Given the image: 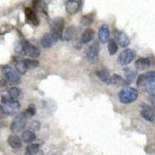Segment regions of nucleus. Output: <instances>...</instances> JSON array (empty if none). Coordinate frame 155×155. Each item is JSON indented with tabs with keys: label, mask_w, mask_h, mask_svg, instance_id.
Here are the masks:
<instances>
[{
	"label": "nucleus",
	"mask_w": 155,
	"mask_h": 155,
	"mask_svg": "<svg viewBox=\"0 0 155 155\" xmlns=\"http://www.w3.org/2000/svg\"><path fill=\"white\" fill-rule=\"evenodd\" d=\"M2 109L5 115H15L20 109V103L17 100L11 99L9 96H2Z\"/></svg>",
	"instance_id": "f257e3e1"
},
{
	"label": "nucleus",
	"mask_w": 155,
	"mask_h": 155,
	"mask_svg": "<svg viewBox=\"0 0 155 155\" xmlns=\"http://www.w3.org/2000/svg\"><path fill=\"white\" fill-rule=\"evenodd\" d=\"M138 98L137 90L134 88H125L119 92V99L124 104H130Z\"/></svg>",
	"instance_id": "f03ea898"
},
{
	"label": "nucleus",
	"mask_w": 155,
	"mask_h": 155,
	"mask_svg": "<svg viewBox=\"0 0 155 155\" xmlns=\"http://www.w3.org/2000/svg\"><path fill=\"white\" fill-rule=\"evenodd\" d=\"M64 28V19L61 17H56L51 19L50 22V29L51 33L54 37L58 38V40H61L63 35Z\"/></svg>",
	"instance_id": "7ed1b4c3"
},
{
	"label": "nucleus",
	"mask_w": 155,
	"mask_h": 155,
	"mask_svg": "<svg viewBox=\"0 0 155 155\" xmlns=\"http://www.w3.org/2000/svg\"><path fill=\"white\" fill-rule=\"evenodd\" d=\"M27 116H25L24 113H21L18 114L17 116L12 120L10 126V130L13 134L21 132L27 125Z\"/></svg>",
	"instance_id": "20e7f679"
},
{
	"label": "nucleus",
	"mask_w": 155,
	"mask_h": 155,
	"mask_svg": "<svg viewBox=\"0 0 155 155\" xmlns=\"http://www.w3.org/2000/svg\"><path fill=\"white\" fill-rule=\"evenodd\" d=\"M2 73L5 79L12 84H19L20 82V78L17 72L9 65H4L2 68Z\"/></svg>",
	"instance_id": "39448f33"
},
{
	"label": "nucleus",
	"mask_w": 155,
	"mask_h": 155,
	"mask_svg": "<svg viewBox=\"0 0 155 155\" xmlns=\"http://www.w3.org/2000/svg\"><path fill=\"white\" fill-rule=\"evenodd\" d=\"M21 48L25 55L32 58H37L40 56V51L34 44L27 41H23L21 44Z\"/></svg>",
	"instance_id": "423d86ee"
},
{
	"label": "nucleus",
	"mask_w": 155,
	"mask_h": 155,
	"mask_svg": "<svg viewBox=\"0 0 155 155\" xmlns=\"http://www.w3.org/2000/svg\"><path fill=\"white\" fill-rule=\"evenodd\" d=\"M136 57V51L133 49H126L118 57V62L123 66H126L133 61Z\"/></svg>",
	"instance_id": "0eeeda50"
},
{
	"label": "nucleus",
	"mask_w": 155,
	"mask_h": 155,
	"mask_svg": "<svg viewBox=\"0 0 155 155\" xmlns=\"http://www.w3.org/2000/svg\"><path fill=\"white\" fill-rule=\"evenodd\" d=\"M153 81H155V71H150L138 76L137 80V85L138 87H143L148 83L153 82Z\"/></svg>",
	"instance_id": "6e6552de"
},
{
	"label": "nucleus",
	"mask_w": 155,
	"mask_h": 155,
	"mask_svg": "<svg viewBox=\"0 0 155 155\" xmlns=\"http://www.w3.org/2000/svg\"><path fill=\"white\" fill-rule=\"evenodd\" d=\"M140 114L144 120L149 122L155 120V110L152 106L147 104H142L140 107Z\"/></svg>",
	"instance_id": "1a4fd4ad"
},
{
	"label": "nucleus",
	"mask_w": 155,
	"mask_h": 155,
	"mask_svg": "<svg viewBox=\"0 0 155 155\" xmlns=\"http://www.w3.org/2000/svg\"><path fill=\"white\" fill-rule=\"evenodd\" d=\"M99 46L97 43H94L88 48L87 51V58L88 61L92 64H95L99 61Z\"/></svg>",
	"instance_id": "9d476101"
},
{
	"label": "nucleus",
	"mask_w": 155,
	"mask_h": 155,
	"mask_svg": "<svg viewBox=\"0 0 155 155\" xmlns=\"http://www.w3.org/2000/svg\"><path fill=\"white\" fill-rule=\"evenodd\" d=\"M115 38L117 41V43L122 48H126L128 47L130 44V41L128 36L123 31L120 30H116L115 31Z\"/></svg>",
	"instance_id": "9b49d317"
},
{
	"label": "nucleus",
	"mask_w": 155,
	"mask_h": 155,
	"mask_svg": "<svg viewBox=\"0 0 155 155\" xmlns=\"http://www.w3.org/2000/svg\"><path fill=\"white\" fill-rule=\"evenodd\" d=\"M58 41V38L54 37L51 33H47L41 38V44L44 48H50L53 45H54Z\"/></svg>",
	"instance_id": "f8f14e48"
},
{
	"label": "nucleus",
	"mask_w": 155,
	"mask_h": 155,
	"mask_svg": "<svg viewBox=\"0 0 155 155\" xmlns=\"http://www.w3.org/2000/svg\"><path fill=\"white\" fill-rule=\"evenodd\" d=\"M24 12L25 16H26V19L29 23H30L34 26H36V27L40 24V20H39L38 17L37 16V13H36L34 9L27 7L25 9Z\"/></svg>",
	"instance_id": "ddd939ff"
},
{
	"label": "nucleus",
	"mask_w": 155,
	"mask_h": 155,
	"mask_svg": "<svg viewBox=\"0 0 155 155\" xmlns=\"http://www.w3.org/2000/svg\"><path fill=\"white\" fill-rule=\"evenodd\" d=\"M81 6V1L78 0H71L66 3V11L69 15H74L79 10Z\"/></svg>",
	"instance_id": "4468645a"
},
{
	"label": "nucleus",
	"mask_w": 155,
	"mask_h": 155,
	"mask_svg": "<svg viewBox=\"0 0 155 155\" xmlns=\"http://www.w3.org/2000/svg\"><path fill=\"white\" fill-rule=\"evenodd\" d=\"M98 37H99V42L102 44H106L107 42L109 37V29L108 25L103 24L99 27V32H98Z\"/></svg>",
	"instance_id": "2eb2a0df"
},
{
	"label": "nucleus",
	"mask_w": 155,
	"mask_h": 155,
	"mask_svg": "<svg viewBox=\"0 0 155 155\" xmlns=\"http://www.w3.org/2000/svg\"><path fill=\"white\" fill-rule=\"evenodd\" d=\"M25 155H44V153L37 143H32L26 147Z\"/></svg>",
	"instance_id": "dca6fc26"
},
{
	"label": "nucleus",
	"mask_w": 155,
	"mask_h": 155,
	"mask_svg": "<svg viewBox=\"0 0 155 155\" xmlns=\"http://www.w3.org/2000/svg\"><path fill=\"white\" fill-rule=\"evenodd\" d=\"M8 143L12 148L19 149L22 147V140L17 135L12 134L8 137Z\"/></svg>",
	"instance_id": "f3484780"
},
{
	"label": "nucleus",
	"mask_w": 155,
	"mask_h": 155,
	"mask_svg": "<svg viewBox=\"0 0 155 155\" xmlns=\"http://www.w3.org/2000/svg\"><path fill=\"white\" fill-rule=\"evenodd\" d=\"M94 36H95V30H92V28L85 29V31L83 32L81 37V43H83V44H88V42L93 40Z\"/></svg>",
	"instance_id": "a211bd4d"
},
{
	"label": "nucleus",
	"mask_w": 155,
	"mask_h": 155,
	"mask_svg": "<svg viewBox=\"0 0 155 155\" xmlns=\"http://www.w3.org/2000/svg\"><path fill=\"white\" fill-rule=\"evenodd\" d=\"M150 65V61L148 58H140L135 62V66L138 70H145Z\"/></svg>",
	"instance_id": "6ab92c4d"
},
{
	"label": "nucleus",
	"mask_w": 155,
	"mask_h": 155,
	"mask_svg": "<svg viewBox=\"0 0 155 155\" xmlns=\"http://www.w3.org/2000/svg\"><path fill=\"white\" fill-rule=\"evenodd\" d=\"M76 30L74 27H68L64 30L63 35H62V39L65 41H69L71 40H72L74 38V35H75Z\"/></svg>",
	"instance_id": "aec40b11"
},
{
	"label": "nucleus",
	"mask_w": 155,
	"mask_h": 155,
	"mask_svg": "<svg viewBox=\"0 0 155 155\" xmlns=\"http://www.w3.org/2000/svg\"><path fill=\"white\" fill-rule=\"evenodd\" d=\"M96 75L98 76L99 79L102 81V82H105L108 85H109V81H110V74L109 72L106 69H102V70L97 71Z\"/></svg>",
	"instance_id": "412c9836"
},
{
	"label": "nucleus",
	"mask_w": 155,
	"mask_h": 155,
	"mask_svg": "<svg viewBox=\"0 0 155 155\" xmlns=\"http://www.w3.org/2000/svg\"><path fill=\"white\" fill-rule=\"evenodd\" d=\"M36 134L34 132H32L30 130H25L23 131L21 136V139L24 143H30L34 142L36 140Z\"/></svg>",
	"instance_id": "4be33fe9"
},
{
	"label": "nucleus",
	"mask_w": 155,
	"mask_h": 155,
	"mask_svg": "<svg viewBox=\"0 0 155 155\" xmlns=\"http://www.w3.org/2000/svg\"><path fill=\"white\" fill-rule=\"evenodd\" d=\"M110 84H113V85H128L126 81V79L123 78L121 76L118 75V74H113V76H111L110 78V81H109V85Z\"/></svg>",
	"instance_id": "5701e85b"
},
{
	"label": "nucleus",
	"mask_w": 155,
	"mask_h": 155,
	"mask_svg": "<svg viewBox=\"0 0 155 155\" xmlns=\"http://www.w3.org/2000/svg\"><path fill=\"white\" fill-rule=\"evenodd\" d=\"M95 19V14L93 12H90L88 14L84 15L81 19V23L84 26H89L93 23Z\"/></svg>",
	"instance_id": "b1692460"
},
{
	"label": "nucleus",
	"mask_w": 155,
	"mask_h": 155,
	"mask_svg": "<svg viewBox=\"0 0 155 155\" xmlns=\"http://www.w3.org/2000/svg\"><path fill=\"white\" fill-rule=\"evenodd\" d=\"M15 66H16V71L20 74H25L27 73V71H28L27 65H26V64H25L24 60L17 61L16 62V65Z\"/></svg>",
	"instance_id": "393cba45"
},
{
	"label": "nucleus",
	"mask_w": 155,
	"mask_h": 155,
	"mask_svg": "<svg viewBox=\"0 0 155 155\" xmlns=\"http://www.w3.org/2000/svg\"><path fill=\"white\" fill-rule=\"evenodd\" d=\"M108 51L110 55L116 54L118 51V44L113 39H110L108 41Z\"/></svg>",
	"instance_id": "a878e982"
},
{
	"label": "nucleus",
	"mask_w": 155,
	"mask_h": 155,
	"mask_svg": "<svg viewBox=\"0 0 155 155\" xmlns=\"http://www.w3.org/2000/svg\"><path fill=\"white\" fill-rule=\"evenodd\" d=\"M20 95V89L17 87H12L9 89V96L11 99L16 100Z\"/></svg>",
	"instance_id": "bb28decb"
},
{
	"label": "nucleus",
	"mask_w": 155,
	"mask_h": 155,
	"mask_svg": "<svg viewBox=\"0 0 155 155\" xmlns=\"http://www.w3.org/2000/svg\"><path fill=\"white\" fill-rule=\"evenodd\" d=\"M25 61V64L27 65V69H34L36 68L39 67L40 65V63H39L38 61L37 60H33V59H27Z\"/></svg>",
	"instance_id": "cd10ccee"
},
{
	"label": "nucleus",
	"mask_w": 155,
	"mask_h": 155,
	"mask_svg": "<svg viewBox=\"0 0 155 155\" xmlns=\"http://www.w3.org/2000/svg\"><path fill=\"white\" fill-rule=\"evenodd\" d=\"M24 113V115L27 116V118H30V117H32V116H34L36 113V108L35 106L33 104H30V106H28L26 110L24 112H23Z\"/></svg>",
	"instance_id": "c85d7f7f"
},
{
	"label": "nucleus",
	"mask_w": 155,
	"mask_h": 155,
	"mask_svg": "<svg viewBox=\"0 0 155 155\" xmlns=\"http://www.w3.org/2000/svg\"><path fill=\"white\" fill-rule=\"evenodd\" d=\"M137 71H130V73H128V74H127V77H126V81H127V84H130L131 82H133V81H134V79H135V78L137 77Z\"/></svg>",
	"instance_id": "c756f323"
},
{
	"label": "nucleus",
	"mask_w": 155,
	"mask_h": 155,
	"mask_svg": "<svg viewBox=\"0 0 155 155\" xmlns=\"http://www.w3.org/2000/svg\"><path fill=\"white\" fill-rule=\"evenodd\" d=\"M145 88H146V92H147V93H149L150 95H152L155 90V81L147 84V85H145Z\"/></svg>",
	"instance_id": "7c9ffc66"
},
{
	"label": "nucleus",
	"mask_w": 155,
	"mask_h": 155,
	"mask_svg": "<svg viewBox=\"0 0 155 155\" xmlns=\"http://www.w3.org/2000/svg\"><path fill=\"white\" fill-rule=\"evenodd\" d=\"M12 30V27L9 25H4L0 28V34H5L6 33H9Z\"/></svg>",
	"instance_id": "2f4dec72"
},
{
	"label": "nucleus",
	"mask_w": 155,
	"mask_h": 155,
	"mask_svg": "<svg viewBox=\"0 0 155 155\" xmlns=\"http://www.w3.org/2000/svg\"><path fill=\"white\" fill-rule=\"evenodd\" d=\"M150 102H152L153 106H155V95L154 94H152V95H150Z\"/></svg>",
	"instance_id": "473e14b6"
},
{
	"label": "nucleus",
	"mask_w": 155,
	"mask_h": 155,
	"mask_svg": "<svg viewBox=\"0 0 155 155\" xmlns=\"http://www.w3.org/2000/svg\"><path fill=\"white\" fill-rule=\"evenodd\" d=\"M5 113H4L3 112V109H2V106H0V120L1 119H2L4 117V116H5Z\"/></svg>",
	"instance_id": "72a5a7b5"
}]
</instances>
